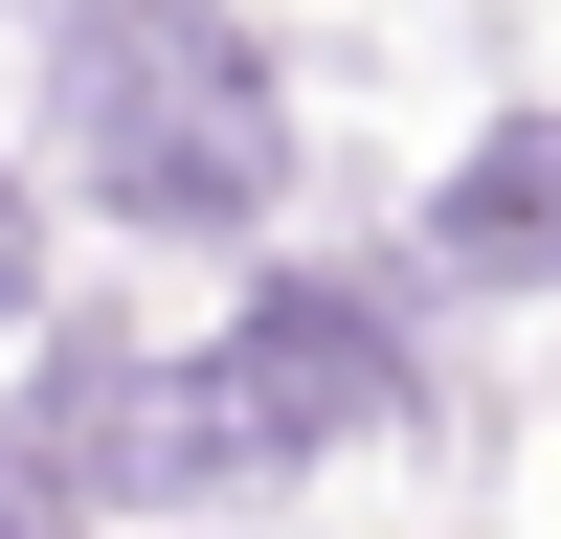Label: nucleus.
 I'll use <instances>...</instances> for the list:
<instances>
[{"label":"nucleus","mask_w":561,"mask_h":539,"mask_svg":"<svg viewBox=\"0 0 561 539\" xmlns=\"http://www.w3.org/2000/svg\"><path fill=\"white\" fill-rule=\"evenodd\" d=\"M45 113H68V180L113 225H270V180H293V113H270L248 23L225 0H68V45H45Z\"/></svg>","instance_id":"obj_1"},{"label":"nucleus","mask_w":561,"mask_h":539,"mask_svg":"<svg viewBox=\"0 0 561 539\" xmlns=\"http://www.w3.org/2000/svg\"><path fill=\"white\" fill-rule=\"evenodd\" d=\"M427 270H472V293H561V113H494L472 158L427 180Z\"/></svg>","instance_id":"obj_2"},{"label":"nucleus","mask_w":561,"mask_h":539,"mask_svg":"<svg viewBox=\"0 0 561 539\" xmlns=\"http://www.w3.org/2000/svg\"><path fill=\"white\" fill-rule=\"evenodd\" d=\"M45 314V225H23V180H0V337Z\"/></svg>","instance_id":"obj_3"},{"label":"nucleus","mask_w":561,"mask_h":539,"mask_svg":"<svg viewBox=\"0 0 561 539\" xmlns=\"http://www.w3.org/2000/svg\"><path fill=\"white\" fill-rule=\"evenodd\" d=\"M0 539H23V494H0Z\"/></svg>","instance_id":"obj_4"}]
</instances>
